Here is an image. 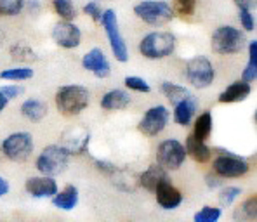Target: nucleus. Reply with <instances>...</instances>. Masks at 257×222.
Returning a JSON list of instances; mask_svg holds the SVG:
<instances>
[{"instance_id":"1","label":"nucleus","mask_w":257,"mask_h":222,"mask_svg":"<svg viewBox=\"0 0 257 222\" xmlns=\"http://www.w3.org/2000/svg\"><path fill=\"white\" fill-rule=\"evenodd\" d=\"M54 103L58 111L64 116H77L87 110L90 103V92L84 85L70 84L56 90Z\"/></svg>"},{"instance_id":"2","label":"nucleus","mask_w":257,"mask_h":222,"mask_svg":"<svg viewBox=\"0 0 257 222\" xmlns=\"http://www.w3.org/2000/svg\"><path fill=\"white\" fill-rule=\"evenodd\" d=\"M177 39L171 32H150L141 39L138 45L139 54L150 61H160V59L171 58L176 51Z\"/></svg>"},{"instance_id":"3","label":"nucleus","mask_w":257,"mask_h":222,"mask_svg":"<svg viewBox=\"0 0 257 222\" xmlns=\"http://www.w3.org/2000/svg\"><path fill=\"white\" fill-rule=\"evenodd\" d=\"M210 45L215 54L233 56L243 51V47L247 45V39H245V33L236 26L221 25L214 30L212 37H210Z\"/></svg>"},{"instance_id":"4","label":"nucleus","mask_w":257,"mask_h":222,"mask_svg":"<svg viewBox=\"0 0 257 222\" xmlns=\"http://www.w3.org/2000/svg\"><path fill=\"white\" fill-rule=\"evenodd\" d=\"M70 158L71 153L63 144H49L37 156L35 167L39 170V174L56 177V175L63 174L66 170L68 163H70Z\"/></svg>"},{"instance_id":"5","label":"nucleus","mask_w":257,"mask_h":222,"mask_svg":"<svg viewBox=\"0 0 257 222\" xmlns=\"http://www.w3.org/2000/svg\"><path fill=\"white\" fill-rule=\"evenodd\" d=\"M33 149H35L33 135L30 132H23V130L9 134L0 142L2 155L7 160L16 161V163H25L26 160H30V156L33 155Z\"/></svg>"},{"instance_id":"6","label":"nucleus","mask_w":257,"mask_h":222,"mask_svg":"<svg viewBox=\"0 0 257 222\" xmlns=\"http://www.w3.org/2000/svg\"><path fill=\"white\" fill-rule=\"evenodd\" d=\"M219 155L212 160V172L222 179H240L248 174L250 165L243 156L228 149H217Z\"/></svg>"},{"instance_id":"7","label":"nucleus","mask_w":257,"mask_h":222,"mask_svg":"<svg viewBox=\"0 0 257 222\" xmlns=\"http://www.w3.org/2000/svg\"><path fill=\"white\" fill-rule=\"evenodd\" d=\"M134 14L150 26H164L176 16L172 6L165 0H143L134 6Z\"/></svg>"},{"instance_id":"8","label":"nucleus","mask_w":257,"mask_h":222,"mask_svg":"<svg viewBox=\"0 0 257 222\" xmlns=\"http://www.w3.org/2000/svg\"><path fill=\"white\" fill-rule=\"evenodd\" d=\"M101 25L106 33V39L109 44V49L113 52V58L118 63H127L128 61V47L127 42L123 39V35L120 33L118 26V18L113 9H104L103 16H101Z\"/></svg>"},{"instance_id":"9","label":"nucleus","mask_w":257,"mask_h":222,"mask_svg":"<svg viewBox=\"0 0 257 222\" xmlns=\"http://www.w3.org/2000/svg\"><path fill=\"white\" fill-rule=\"evenodd\" d=\"M215 70L207 56H195L186 63V80L193 89H207L214 84Z\"/></svg>"},{"instance_id":"10","label":"nucleus","mask_w":257,"mask_h":222,"mask_svg":"<svg viewBox=\"0 0 257 222\" xmlns=\"http://www.w3.org/2000/svg\"><path fill=\"white\" fill-rule=\"evenodd\" d=\"M186 158L184 144L177 139H165L157 148V163L167 172L179 170Z\"/></svg>"},{"instance_id":"11","label":"nucleus","mask_w":257,"mask_h":222,"mask_svg":"<svg viewBox=\"0 0 257 222\" xmlns=\"http://www.w3.org/2000/svg\"><path fill=\"white\" fill-rule=\"evenodd\" d=\"M169 122H171L169 108L164 106V104H157V106H151L145 111L138 129L146 137H157L158 134L164 132L165 127L169 125Z\"/></svg>"},{"instance_id":"12","label":"nucleus","mask_w":257,"mask_h":222,"mask_svg":"<svg viewBox=\"0 0 257 222\" xmlns=\"http://www.w3.org/2000/svg\"><path fill=\"white\" fill-rule=\"evenodd\" d=\"M52 40L61 49H77L82 44V32L73 21H59L51 33Z\"/></svg>"},{"instance_id":"13","label":"nucleus","mask_w":257,"mask_h":222,"mask_svg":"<svg viewBox=\"0 0 257 222\" xmlns=\"http://www.w3.org/2000/svg\"><path fill=\"white\" fill-rule=\"evenodd\" d=\"M82 68L90 71L96 78H108L111 75V66H109L106 54L99 47H92L82 56Z\"/></svg>"},{"instance_id":"14","label":"nucleus","mask_w":257,"mask_h":222,"mask_svg":"<svg viewBox=\"0 0 257 222\" xmlns=\"http://www.w3.org/2000/svg\"><path fill=\"white\" fill-rule=\"evenodd\" d=\"M25 189L26 193L32 198L37 200H44V198H52L58 193V180L54 177H49V175H33L28 177L25 182Z\"/></svg>"},{"instance_id":"15","label":"nucleus","mask_w":257,"mask_h":222,"mask_svg":"<svg viewBox=\"0 0 257 222\" xmlns=\"http://www.w3.org/2000/svg\"><path fill=\"white\" fill-rule=\"evenodd\" d=\"M196 110H198V101L196 97L190 94L186 99H183L181 103H177L174 106V111L171 115V118L174 120V123L179 127H188L191 125V122L195 120Z\"/></svg>"},{"instance_id":"16","label":"nucleus","mask_w":257,"mask_h":222,"mask_svg":"<svg viewBox=\"0 0 257 222\" xmlns=\"http://www.w3.org/2000/svg\"><path fill=\"white\" fill-rule=\"evenodd\" d=\"M155 198L157 203L164 210H176L183 203V193L172 186V182H164L155 189Z\"/></svg>"},{"instance_id":"17","label":"nucleus","mask_w":257,"mask_h":222,"mask_svg":"<svg viewBox=\"0 0 257 222\" xmlns=\"http://www.w3.org/2000/svg\"><path fill=\"white\" fill-rule=\"evenodd\" d=\"M250 94H252V84L243 82L240 78V80H235L233 84H229L228 87L222 90V92L219 94L217 101L221 104H235V103L245 101Z\"/></svg>"},{"instance_id":"18","label":"nucleus","mask_w":257,"mask_h":222,"mask_svg":"<svg viewBox=\"0 0 257 222\" xmlns=\"http://www.w3.org/2000/svg\"><path fill=\"white\" fill-rule=\"evenodd\" d=\"M164 182H171V177H169V172L165 170V168H162L158 163L150 165V167L139 175V186H141L143 189L150 191V193H155V189Z\"/></svg>"},{"instance_id":"19","label":"nucleus","mask_w":257,"mask_h":222,"mask_svg":"<svg viewBox=\"0 0 257 222\" xmlns=\"http://www.w3.org/2000/svg\"><path fill=\"white\" fill-rule=\"evenodd\" d=\"M131 94L123 89H111L101 97V108L104 111H122L131 104Z\"/></svg>"},{"instance_id":"20","label":"nucleus","mask_w":257,"mask_h":222,"mask_svg":"<svg viewBox=\"0 0 257 222\" xmlns=\"http://www.w3.org/2000/svg\"><path fill=\"white\" fill-rule=\"evenodd\" d=\"M184 149H186V156H190L196 163H209L214 155V151L207 146L205 141H198L191 134L184 141Z\"/></svg>"},{"instance_id":"21","label":"nucleus","mask_w":257,"mask_h":222,"mask_svg":"<svg viewBox=\"0 0 257 222\" xmlns=\"http://www.w3.org/2000/svg\"><path fill=\"white\" fill-rule=\"evenodd\" d=\"M63 139H64L63 146L71 155H84V153H87V149H89L90 135L89 132H85V130L75 129V130H71V132L64 134Z\"/></svg>"},{"instance_id":"22","label":"nucleus","mask_w":257,"mask_h":222,"mask_svg":"<svg viewBox=\"0 0 257 222\" xmlns=\"http://www.w3.org/2000/svg\"><path fill=\"white\" fill-rule=\"evenodd\" d=\"M78 198H80V194H78L77 186H73V184H68L64 189L58 191V193L51 198V201H52V205H54L56 208L64 210V212H71V210L78 205Z\"/></svg>"},{"instance_id":"23","label":"nucleus","mask_w":257,"mask_h":222,"mask_svg":"<svg viewBox=\"0 0 257 222\" xmlns=\"http://www.w3.org/2000/svg\"><path fill=\"white\" fill-rule=\"evenodd\" d=\"M20 111L26 120H30V122H33V123H39V122H42L45 116H47L49 110H47V104H45L44 101L33 99L32 97V99L23 101Z\"/></svg>"},{"instance_id":"24","label":"nucleus","mask_w":257,"mask_h":222,"mask_svg":"<svg viewBox=\"0 0 257 222\" xmlns=\"http://www.w3.org/2000/svg\"><path fill=\"white\" fill-rule=\"evenodd\" d=\"M214 129V116L210 111H203L196 116V120L193 122V137L198 141H207L212 134Z\"/></svg>"},{"instance_id":"25","label":"nucleus","mask_w":257,"mask_h":222,"mask_svg":"<svg viewBox=\"0 0 257 222\" xmlns=\"http://www.w3.org/2000/svg\"><path fill=\"white\" fill-rule=\"evenodd\" d=\"M257 219V196L252 194L243 203L233 210V220L235 222H255Z\"/></svg>"},{"instance_id":"26","label":"nucleus","mask_w":257,"mask_h":222,"mask_svg":"<svg viewBox=\"0 0 257 222\" xmlns=\"http://www.w3.org/2000/svg\"><path fill=\"white\" fill-rule=\"evenodd\" d=\"M160 90H162V94L167 97L169 103H171L172 106H176L177 103H181L183 99H186V97L191 94L188 87L179 85V84H174V82H164Z\"/></svg>"},{"instance_id":"27","label":"nucleus","mask_w":257,"mask_h":222,"mask_svg":"<svg viewBox=\"0 0 257 222\" xmlns=\"http://www.w3.org/2000/svg\"><path fill=\"white\" fill-rule=\"evenodd\" d=\"M257 78V40L252 39L248 42V61L247 66L241 71V80L248 82V84H254Z\"/></svg>"},{"instance_id":"28","label":"nucleus","mask_w":257,"mask_h":222,"mask_svg":"<svg viewBox=\"0 0 257 222\" xmlns=\"http://www.w3.org/2000/svg\"><path fill=\"white\" fill-rule=\"evenodd\" d=\"M35 71L30 66H14L9 70L0 71V80H7V82H26L30 78H33Z\"/></svg>"},{"instance_id":"29","label":"nucleus","mask_w":257,"mask_h":222,"mask_svg":"<svg viewBox=\"0 0 257 222\" xmlns=\"http://www.w3.org/2000/svg\"><path fill=\"white\" fill-rule=\"evenodd\" d=\"M54 13L61 18L63 21H73L77 18V7L73 0H51Z\"/></svg>"},{"instance_id":"30","label":"nucleus","mask_w":257,"mask_h":222,"mask_svg":"<svg viewBox=\"0 0 257 222\" xmlns=\"http://www.w3.org/2000/svg\"><path fill=\"white\" fill-rule=\"evenodd\" d=\"M221 217H222V208H221V206L205 205L195 213L193 222H219Z\"/></svg>"},{"instance_id":"31","label":"nucleus","mask_w":257,"mask_h":222,"mask_svg":"<svg viewBox=\"0 0 257 222\" xmlns=\"http://www.w3.org/2000/svg\"><path fill=\"white\" fill-rule=\"evenodd\" d=\"M240 194H241V187H238V186L221 187V191H219V194H217V200H219L221 208H228V206H231L233 203L240 198Z\"/></svg>"},{"instance_id":"32","label":"nucleus","mask_w":257,"mask_h":222,"mask_svg":"<svg viewBox=\"0 0 257 222\" xmlns=\"http://www.w3.org/2000/svg\"><path fill=\"white\" fill-rule=\"evenodd\" d=\"M198 0H172V11L174 14L183 18H191L196 13Z\"/></svg>"},{"instance_id":"33","label":"nucleus","mask_w":257,"mask_h":222,"mask_svg":"<svg viewBox=\"0 0 257 222\" xmlns=\"http://www.w3.org/2000/svg\"><path fill=\"white\" fill-rule=\"evenodd\" d=\"M26 0H0V16L13 18L21 14V11L25 9Z\"/></svg>"},{"instance_id":"34","label":"nucleus","mask_w":257,"mask_h":222,"mask_svg":"<svg viewBox=\"0 0 257 222\" xmlns=\"http://www.w3.org/2000/svg\"><path fill=\"white\" fill-rule=\"evenodd\" d=\"M123 84H125V87L128 90H134V92H141V94L151 92V85L141 77H134V75H132V77H125Z\"/></svg>"},{"instance_id":"35","label":"nucleus","mask_w":257,"mask_h":222,"mask_svg":"<svg viewBox=\"0 0 257 222\" xmlns=\"http://www.w3.org/2000/svg\"><path fill=\"white\" fill-rule=\"evenodd\" d=\"M11 54H13L14 59H21V61H32V59H37L35 52L25 44L13 45V47H11Z\"/></svg>"},{"instance_id":"36","label":"nucleus","mask_w":257,"mask_h":222,"mask_svg":"<svg viewBox=\"0 0 257 222\" xmlns=\"http://www.w3.org/2000/svg\"><path fill=\"white\" fill-rule=\"evenodd\" d=\"M103 7L97 0H90L84 6V13L90 18L94 23H101V16H103Z\"/></svg>"},{"instance_id":"37","label":"nucleus","mask_w":257,"mask_h":222,"mask_svg":"<svg viewBox=\"0 0 257 222\" xmlns=\"http://www.w3.org/2000/svg\"><path fill=\"white\" fill-rule=\"evenodd\" d=\"M240 23L243 32H255V16L250 11H240Z\"/></svg>"},{"instance_id":"38","label":"nucleus","mask_w":257,"mask_h":222,"mask_svg":"<svg viewBox=\"0 0 257 222\" xmlns=\"http://www.w3.org/2000/svg\"><path fill=\"white\" fill-rule=\"evenodd\" d=\"M0 94H4V96L7 97V99H16V97H20L23 94V87L18 84H11V85H4V87H0Z\"/></svg>"},{"instance_id":"39","label":"nucleus","mask_w":257,"mask_h":222,"mask_svg":"<svg viewBox=\"0 0 257 222\" xmlns=\"http://www.w3.org/2000/svg\"><path fill=\"white\" fill-rule=\"evenodd\" d=\"M94 165H96L97 170L103 172V174H106V175H113L118 172V168H116L111 161H106V160H94Z\"/></svg>"},{"instance_id":"40","label":"nucleus","mask_w":257,"mask_h":222,"mask_svg":"<svg viewBox=\"0 0 257 222\" xmlns=\"http://www.w3.org/2000/svg\"><path fill=\"white\" fill-rule=\"evenodd\" d=\"M205 184L209 189H217V187H222V184H224V179L219 177L215 172H209V174L205 175Z\"/></svg>"},{"instance_id":"41","label":"nucleus","mask_w":257,"mask_h":222,"mask_svg":"<svg viewBox=\"0 0 257 222\" xmlns=\"http://www.w3.org/2000/svg\"><path fill=\"white\" fill-rule=\"evenodd\" d=\"M233 4L238 7V11H250V13H254L257 0H233Z\"/></svg>"},{"instance_id":"42","label":"nucleus","mask_w":257,"mask_h":222,"mask_svg":"<svg viewBox=\"0 0 257 222\" xmlns=\"http://www.w3.org/2000/svg\"><path fill=\"white\" fill-rule=\"evenodd\" d=\"M9 189H11V186H9V182H7V179L0 175V198L6 196V194L9 193Z\"/></svg>"},{"instance_id":"43","label":"nucleus","mask_w":257,"mask_h":222,"mask_svg":"<svg viewBox=\"0 0 257 222\" xmlns=\"http://www.w3.org/2000/svg\"><path fill=\"white\" fill-rule=\"evenodd\" d=\"M7 104H9V99H7L4 94H0V113H2L4 110L7 108Z\"/></svg>"},{"instance_id":"44","label":"nucleus","mask_w":257,"mask_h":222,"mask_svg":"<svg viewBox=\"0 0 257 222\" xmlns=\"http://www.w3.org/2000/svg\"><path fill=\"white\" fill-rule=\"evenodd\" d=\"M39 2H37V0H30V2H28V9L30 11H37V9H39Z\"/></svg>"}]
</instances>
